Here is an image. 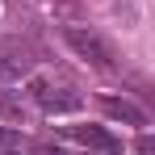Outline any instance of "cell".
Listing matches in <instances>:
<instances>
[{
  "instance_id": "obj_5",
  "label": "cell",
  "mask_w": 155,
  "mask_h": 155,
  "mask_svg": "<svg viewBox=\"0 0 155 155\" xmlns=\"http://www.w3.org/2000/svg\"><path fill=\"white\" fill-rule=\"evenodd\" d=\"M71 138H80L84 147H92V151H105V155L122 151V143H117L109 130H101V126H71Z\"/></svg>"
},
{
  "instance_id": "obj_2",
  "label": "cell",
  "mask_w": 155,
  "mask_h": 155,
  "mask_svg": "<svg viewBox=\"0 0 155 155\" xmlns=\"http://www.w3.org/2000/svg\"><path fill=\"white\" fill-rule=\"evenodd\" d=\"M67 46L80 54V59H88L92 67H113V54H109V46H105L101 38L92 34V29H67Z\"/></svg>"
},
{
  "instance_id": "obj_1",
  "label": "cell",
  "mask_w": 155,
  "mask_h": 155,
  "mask_svg": "<svg viewBox=\"0 0 155 155\" xmlns=\"http://www.w3.org/2000/svg\"><path fill=\"white\" fill-rule=\"evenodd\" d=\"M29 92H34V101L42 105L46 113H71V109H80V92L71 88V84H63V80H34L29 84Z\"/></svg>"
},
{
  "instance_id": "obj_4",
  "label": "cell",
  "mask_w": 155,
  "mask_h": 155,
  "mask_svg": "<svg viewBox=\"0 0 155 155\" xmlns=\"http://www.w3.org/2000/svg\"><path fill=\"white\" fill-rule=\"evenodd\" d=\"M101 109L109 113V117L126 122V126H147V113H143L134 101H126V97H101Z\"/></svg>"
},
{
  "instance_id": "obj_6",
  "label": "cell",
  "mask_w": 155,
  "mask_h": 155,
  "mask_svg": "<svg viewBox=\"0 0 155 155\" xmlns=\"http://www.w3.org/2000/svg\"><path fill=\"white\" fill-rule=\"evenodd\" d=\"M0 147H13V134L8 130H0Z\"/></svg>"
},
{
  "instance_id": "obj_7",
  "label": "cell",
  "mask_w": 155,
  "mask_h": 155,
  "mask_svg": "<svg viewBox=\"0 0 155 155\" xmlns=\"http://www.w3.org/2000/svg\"><path fill=\"white\" fill-rule=\"evenodd\" d=\"M0 155H21V151H17V147H0Z\"/></svg>"
},
{
  "instance_id": "obj_3",
  "label": "cell",
  "mask_w": 155,
  "mask_h": 155,
  "mask_svg": "<svg viewBox=\"0 0 155 155\" xmlns=\"http://www.w3.org/2000/svg\"><path fill=\"white\" fill-rule=\"evenodd\" d=\"M29 67H34V59H29L25 46H17V42H0V84H17V80H25Z\"/></svg>"
}]
</instances>
